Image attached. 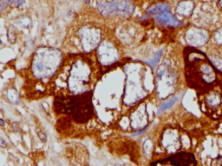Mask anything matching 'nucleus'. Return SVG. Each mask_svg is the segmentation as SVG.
<instances>
[{
	"label": "nucleus",
	"mask_w": 222,
	"mask_h": 166,
	"mask_svg": "<svg viewBox=\"0 0 222 166\" xmlns=\"http://www.w3.org/2000/svg\"><path fill=\"white\" fill-rule=\"evenodd\" d=\"M54 166H62V165H61L60 164H58V163H57V164H55Z\"/></svg>",
	"instance_id": "nucleus-32"
},
{
	"label": "nucleus",
	"mask_w": 222,
	"mask_h": 166,
	"mask_svg": "<svg viewBox=\"0 0 222 166\" xmlns=\"http://www.w3.org/2000/svg\"><path fill=\"white\" fill-rule=\"evenodd\" d=\"M214 40L216 41V43L222 44V28L216 32L214 35Z\"/></svg>",
	"instance_id": "nucleus-25"
},
{
	"label": "nucleus",
	"mask_w": 222,
	"mask_h": 166,
	"mask_svg": "<svg viewBox=\"0 0 222 166\" xmlns=\"http://www.w3.org/2000/svg\"><path fill=\"white\" fill-rule=\"evenodd\" d=\"M0 146L2 148H5L7 146V142L4 138H0Z\"/></svg>",
	"instance_id": "nucleus-29"
},
{
	"label": "nucleus",
	"mask_w": 222,
	"mask_h": 166,
	"mask_svg": "<svg viewBox=\"0 0 222 166\" xmlns=\"http://www.w3.org/2000/svg\"><path fill=\"white\" fill-rule=\"evenodd\" d=\"M73 119L78 123H84L93 116L91 93H83L76 96V101L71 113Z\"/></svg>",
	"instance_id": "nucleus-8"
},
{
	"label": "nucleus",
	"mask_w": 222,
	"mask_h": 166,
	"mask_svg": "<svg viewBox=\"0 0 222 166\" xmlns=\"http://www.w3.org/2000/svg\"><path fill=\"white\" fill-rule=\"evenodd\" d=\"M177 99H178V96H173L172 99L168 100V102L164 103L162 104H161V106H160L159 109H158V114H160V113H162V111H166V110H168L169 108L172 107L173 104H175V102L177 101Z\"/></svg>",
	"instance_id": "nucleus-19"
},
{
	"label": "nucleus",
	"mask_w": 222,
	"mask_h": 166,
	"mask_svg": "<svg viewBox=\"0 0 222 166\" xmlns=\"http://www.w3.org/2000/svg\"><path fill=\"white\" fill-rule=\"evenodd\" d=\"M161 145L168 153L174 154L181 148L180 135L175 129H167L162 133Z\"/></svg>",
	"instance_id": "nucleus-12"
},
{
	"label": "nucleus",
	"mask_w": 222,
	"mask_h": 166,
	"mask_svg": "<svg viewBox=\"0 0 222 166\" xmlns=\"http://www.w3.org/2000/svg\"><path fill=\"white\" fill-rule=\"evenodd\" d=\"M63 54L58 49L40 47L31 60V73L38 80L53 77L63 64Z\"/></svg>",
	"instance_id": "nucleus-3"
},
{
	"label": "nucleus",
	"mask_w": 222,
	"mask_h": 166,
	"mask_svg": "<svg viewBox=\"0 0 222 166\" xmlns=\"http://www.w3.org/2000/svg\"><path fill=\"white\" fill-rule=\"evenodd\" d=\"M99 12L103 16L111 15L129 16L135 11V5L131 0H99L97 2Z\"/></svg>",
	"instance_id": "nucleus-6"
},
{
	"label": "nucleus",
	"mask_w": 222,
	"mask_h": 166,
	"mask_svg": "<svg viewBox=\"0 0 222 166\" xmlns=\"http://www.w3.org/2000/svg\"><path fill=\"white\" fill-rule=\"evenodd\" d=\"M209 39V34L201 28H189L185 34V40L190 47H201L205 45Z\"/></svg>",
	"instance_id": "nucleus-13"
},
{
	"label": "nucleus",
	"mask_w": 222,
	"mask_h": 166,
	"mask_svg": "<svg viewBox=\"0 0 222 166\" xmlns=\"http://www.w3.org/2000/svg\"><path fill=\"white\" fill-rule=\"evenodd\" d=\"M4 125H5V121H4V119L0 118V126H4Z\"/></svg>",
	"instance_id": "nucleus-30"
},
{
	"label": "nucleus",
	"mask_w": 222,
	"mask_h": 166,
	"mask_svg": "<svg viewBox=\"0 0 222 166\" xmlns=\"http://www.w3.org/2000/svg\"><path fill=\"white\" fill-rule=\"evenodd\" d=\"M71 125V121L69 118H64V119H61L58 123V126H59L60 130H66L69 126Z\"/></svg>",
	"instance_id": "nucleus-22"
},
{
	"label": "nucleus",
	"mask_w": 222,
	"mask_h": 166,
	"mask_svg": "<svg viewBox=\"0 0 222 166\" xmlns=\"http://www.w3.org/2000/svg\"><path fill=\"white\" fill-rule=\"evenodd\" d=\"M0 1H1V0H0Z\"/></svg>",
	"instance_id": "nucleus-35"
},
{
	"label": "nucleus",
	"mask_w": 222,
	"mask_h": 166,
	"mask_svg": "<svg viewBox=\"0 0 222 166\" xmlns=\"http://www.w3.org/2000/svg\"><path fill=\"white\" fill-rule=\"evenodd\" d=\"M195 10V2L193 0L180 1L176 6V13L180 16L187 17L192 15Z\"/></svg>",
	"instance_id": "nucleus-16"
},
{
	"label": "nucleus",
	"mask_w": 222,
	"mask_h": 166,
	"mask_svg": "<svg viewBox=\"0 0 222 166\" xmlns=\"http://www.w3.org/2000/svg\"><path fill=\"white\" fill-rule=\"evenodd\" d=\"M212 64L214 65V67L218 70H222V58L220 57H212L210 58Z\"/></svg>",
	"instance_id": "nucleus-20"
},
{
	"label": "nucleus",
	"mask_w": 222,
	"mask_h": 166,
	"mask_svg": "<svg viewBox=\"0 0 222 166\" xmlns=\"http://www.w3.org/2000/svg\"><path fill=\"white\" fill-rule=\"evenodd\" d=\"M38 138H39V139L41 140L42 142H43V143H45V142L47 141V136H46V134H45L44 132H43L42 130H38Z\"/></svg>",
	"instance_id": "nucleus-26"
},
{
	"label": "nucleus",
	"mask_w": 222,
	"mask_h": 166,
	"mask_svg": "<svg viewBox=\"0 0 222 166\" xmlns=\"http://www.w3.org/2000/svg\"><path fill=\"white\" fill-rule=\"evenodd\" d=\"M177 82V74L170 63L164 62L156 73V85L161 98L168 97L173 92Z\"/></svg>",
	"instance_id": "nucleus-5"
},
{
	"label": "nucleus",
	"mask_w": 222,
	"mask_h": 166,
	"mask_svg": "<svg viewBox=\"0 0 222 166\" xmlns=\"http://www.w3.org/2000/svg\"><path fill=\"white\" fill-rule=\"evenodd\" d=\"M24 3V0H16V1L14 2V6H15V7H19V6H22Z\"/></svg>",
	"instance_id": "nucleus-28"
},
{
	"label": "nucleus",
	"mask_w": 222,
	"mask_h": 166,
	"mask_svg": "<svg viewBox=\"0 0 222 166\" xmlns=\"http://www.w3.org/2000/svg\"><path fill=\"white\" fill-rule=\"evenodd\" d=\"M92 64L85 58L76 59L67 71L66 85L73 96L81 95L90 90L94 77Z\"/></svg>",
	"instance_id": "nucleus-2"
},
{
	"label": "nucleus",
	"mask_w": 222,
	"mask_h": 166,
	"mask_svg": "<svg viewBox=\"0 0 222 166\" xmlns=\"http://www.w3.org/2000/svg\"><path fill=\"white\" fill-rule=\"evenodd\" d=\"M114 166H123V165H122V164H115V165Z\"/></svg>",
	"instance_id": "nucleus-33"
},
{
	"label": "nucleus",
	"mask_w": 222,
	"mask_h": 166,
	"mask_svg": "<svg viewBox=\"0 0 222 166\" xmlns=\"http://www.w3.org/2000/svg\"><path fill=\"white\" fill-rule=\"evenodd\" d=\"M185 76L189 87L196 91L209 89L218 81V70L206 54L195 47L184 51Z\"/></svg>",
	"instance_id": "nucleus-1"
},
{
	"label": "nucleus",
	"mask_w": 222,
	"mask_h": 166,
	"mask_svg": "<svg viewBox=\"0 0 222 166\" xmlns=\"http://www.w3.org/2000/svg\"><path fill=\"white\" fill-rule=\"evenodd\" d=\"M1 43H2V42H1V40H0V44H1Z\"/></svg>",
	"instance_id": "nucleus-34"
},
{
	"label": "nucleus",
	"mask_w": 222,
	"mask_h": 166,
	"mask_svg": "<svg viewBox=\"0 0 222 166\" xmlns=\"http://www.w3.org/2000/svg\"><path fill=\"white\" fill-rule=\"evenodd\" d=\"M170 11V7L169 5L167 3H157L155 4L152 6H150L147 10L146 11V16L147 17H152V16H157L161 13H163L165 11Z\"/></svg>",
	"instance_id": "nucleus-17"
},
{
	"label": "nucleus",
	"mask_w": 222,
	"mask_h": 166,
	"mask_svg": "<svg viewBox=\"0 0 222 166\" xmlns=\"http://www.w3.org/2000/svg\"><path fill=\"white\" fill-rule=\"evenodd\" d=\"M13 2V0H2L0 2V12L4 11Z\"/></svg>",
	"instance_id": "nucleus-24"
},
{
	"label": "nucleus",
	"mask_w": 222,
	"mask_h": 166,
	"mask_svg": "<svg viewBox=\"0 0 222 166\" xmlns=\"http://www.w3.org/2000/svg\"><path fill=\"white\" fill-rule=\"evenodd\" d=\"M198 103L202 112L213 119L222 118V88L213 85L198 94Z\"/></svg>",
	"instance_id": "nucleus-4"
},
{
	"label": "nucleus",
	"mask_w": 222,
	"mask_h": 166,
	"mask_svg": "<svg viewBox=\"0 0 222 166\" xmlns=\"http://www.w3.org/2000/svg\"><path fill=\"white\" fill-rule=\"evenodd\" d=\"M151 145L152 143L150 140H147V141H146V142L144 143V145H143V146H144V150H145V152H146L147 154H149L148 152H149V150L152 148Z\"/></svg>",
	"instance_id": "nucleus-27"
},
{
	"label": "nucleus",
	"mask_w": 222,
	"mask_h": 166,
	"mask_svg": "<svg viewBox=\"0 0 222 166\" xmlns=\"http://www.w3.org/2000/svg\"><path fill=\"white\" fill-rule=\"evenodd\" d=\"M219 5H220V9L222 10V0H219Z\"/></svg>",
	"instance_id": "nucleus-31"
},
{
	"label": "nucleus",
	"mask_w": 222,
	"mask_h": 166,
	"mask_svg": "<svg viewBox=\"0 0 222 166\" xmlns=\"http://www.w3.org/2000/svg\"><path fill=\"white\" fill-rule=\"evenodd\" d=\"M196 158L194 154L189 152H176L169 157L156 161L152 164L153 166H195Z\"/></svg>",
	"instance_id": "nucleus-10"
},
{
	"label": "nucleus",
	"mask_w": 222,
	"mask_h": 166,
	"mask_svg": "<svg viewBox=\"0 0 222 166\" xmlns=\"http://www.w3.org/2000/svg\"><path fill=\"white\" fill-rule=\"evenodd\" d=\"M8 35H7V37H8V40H9V42L10 43H14L16 42V32H15V30H14V28L12 26L9 27V29H8V33H7Z\"/></svg>",
	"instance_id": "nucleus-21"
},
{
	"label": "nucleus",
	"mask_w": 222,
	"mask_h": 166,
	"mask_svg": "<svg viewBox=\"0 0 222 166\" xmlns=\"http://www.w3.org/2000/svg\"><path fill=\"white\" fill-rule=\"evenodd\" d=\"M155 21L165 25V26L170 27H179L181 25V23L177 19L173 14L169 11H165L163 13H161L157 16H155Z\"/></svg>",
	"instance_id": "nucleus-15"
},
{
	"label": "nucleus",
	"mask_w": 222,
	"mask_h": 166,
	"mask_svg": "<svg viewBox=\"0 0 222 166\" xmlns=\"http://www.w3.org/2000/svg\"><path fill=\"white\" fill-rule=\"evenodd\" d=\"M77 35L81 50L85 53H89L97 49L101 43L102 32L97 27H82L77 32Z\"/></svg>",
	"instance_id": "nucleus-7"
},
{
	"label": "nucleus",
	"mask_w": 222,
	"mask_h": 166,
	"mask_svg": "<svg viewBox=\"0 0 222 166\" xmlns=\"http://www.w3.org/2000/svg\"><path fill=\"white\" fill-rule=\"evenodd\" d=\"M139 77H128V82L125 89L124 101L128 104H133L143 96L142 84Z\"/></svg>",
	"instance_id": "nucleus-11"
},
{
	"label": "nucleus",
	"mask_w": 222,
	"mask_h": 166,
	"mask_svg": "<svg viewBox=\"0 0 222 166\" xmlns=\"http://www.w3.org/2000/svg\"><path fill=\"white\" fill-rule=\"evenodd\" d=\"M148 118L147 113V107L145 104H139L136 110L130 115V124L135 130H144L147 125Z\"/></svg>",
	"instance_id": "nucleus-14"
},
{
	"label": "nucleus",
	"mask_w": 222,
	"mask_h": 166,
	"mask_svg": "<svg viewBox=\"0 0 222 166\" xmlns=\"http://www.w3.org/2000/svg\"><path fill=\"white\" fill-rule=\"evenodd\" d=\"M162 50H161V51H159L157 54H156V56L154 58L152 59L151 61H149L148 62V64L151 66L152 68L154 69L155 68V66L156 65V64L158 63V61H159V59H160V58H161V56H162Z\"/></svg>",
	"instance_id": "nucleus-23"
},
{
	"label": "nucleus",
	"mask_w": 222,
	"mask_h": 166,
	"mask_svg": "<svg viewBox=\"0 0 222 166\" xmlns=\"http://www.w3.org/2000/svg\"><path fill=\"white\" fill-rule=\"evenodd\" d=\"M120 58L119 49L111 41L105 40L96 49V59L100 65L108 67L117 63Z\"/></svg>",
	"instance_id": "nucleus-9"
},
{
	"label": "nucleus",
	"mask_w": 222,
	"mask_h": 166,
	"mask_svg": "<svg viewBox=\"0 0 222 166\" xmlns=\"http://www.w3.org/2000/svg\"><path fill=\"white\" fill-rule=\"evenodd\" d=\"M6 97L12 104H17L20 102V96L18 92L14 88H9L6 91Z\"/></svg>",
	"instance_id": "nucleus-18"
}]
</instances>
